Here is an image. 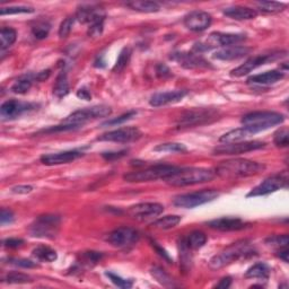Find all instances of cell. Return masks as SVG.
Listing matches in <instances>:
<instances>
[{
	"label": "cell",
	"instance_id": "14",
	"mask_svg": "<svg viewBox=\"0 0 289 289\" xmlns=\"http://www.w3.org/2000/svg\"><path fill=\"white\" fill-rule=\"evenodd\" d=\"M141 131L136 128V126H124V128H120L113 131H109L102 136H100L98 140L100 141H111V143H133L141 138Z\"/></svg>",
	"mask_w": 289,
	"mask_h": 289
},
{
	"label": "cell",
	"instance_id": "25",
	"mask_svg": "<svg viewBox=\"0 0 289 289\" xmlns=\"http://www.w3.org/2000/svg\"><path fill=\"white\" fill-rule=\"evenodd\" d=\"M285 77V74H283L281 70L278 72V70H271V72H267L265 74H259L248 77L247 83L252 85H259V86H265V85H271L276 84L277 82H280L281 79Z\"/></svg>",
	"mask_w": 289,
	"mask_h": 289
},
{
	"label": "cell",
	"instance_id": "49",
	"mask_svg": "<svg viewBox=\"0 0 289 289\" xmlns=\"http://www.w3.org/2000/svg\"><path fill=\"white\" fill-rule=\"evenodd\" d=\"M103 28H104V21L96 22L92 25H89L87 34L89 35L90 38H98L103 33Z\"/></svg>",
	"mask_w": 289,
	"mask_h": 289
},
{
	"label": "cell",
	"instance_id": "40",
	"mask_svg": "<svg viewBox=\"0 0 289 289\" xmlns=\"http://www.w3.org/2000/svg\"><path fill=\"white\" fill-rule=\"evenodd\" d=\"M50 24L48 22H38L32 27V33L35 39L43 40L49 35Z\"/></svg>",
	"mask_w": 289,
	"mask_h": 289
},
{
	"label": "cell",
	"instance_id": "26",
	"mask_svg": "<svg viewBox=\"0 0 289 289\" xmlns=\"http://www.w3.org/2000/svg\"><path fill=\"white\" fill-rule=\"evenodd\" d=\"M224 15H226L227 17L235 19V21H247V19L255 18L258 16V12L255 9L248 7L235 6L226 8L224 11Z\"/></svg>",
	"mask_w": 289,
	"mask_h": 289
},
{
	"label": "cell",
	"instance_id": "30",
	"mask_svg": "<svg viewBox=\"0 0 289 289\" xmlns=\"http://www.w3.org/2000/svg\"><path fill=\"white\" fill-rule=\"evenodd\" d=\"M150 273L153 276L157 282H159L162 286L167 287V288H173L176 287V282L173 278H172L169 273H167L163 268L160 267H153L150 269Z\"/></svg>",
	"mask_w": 289,
	"mask_h": 289
},
{
	"label": "cell",
	"instance_id": "34",
	"mask_svg": "<svg viewBox=\"0 0 289 289\" xmlns=\"http://www.w3.org/2000/svg\"><path fill=\"white\" fill-rule=\"evenodd\" d=\"M186 244L189 246L191 250H198L206 244L207 242V236L205 233H202L200 231H195L192 232L189 236L185 237Z\"/></svg>",
	"mask_w": 289,
	"mask_h": 289
},
{
	"label": "cell",
	"instance_id": "37",
	"mask_svg": "<svg viewBox=\"0 0 289 289\" xmlns=\"http://www.w3.org/2000/svg\"><path fill=\"white\" fill-rule=\"evenodd\" d=\"M155 151H160V153H185L187 150L183 144L179 143H167L162 144L155 147Z\"/></svg>",
	"mask_w": 289,
	"mask_h": 289
},
{
	"label": "cell",
	"instance_id": "16",
	"mask_svg": "<svg viewBox=\"0 0 289 289\" xmlns=\"http://www.w3.org/2000/svg\"><path fill=\"white\" fill-rule=\"evenodd\" d=\"M35 108L34 104L17 100L6 101L0 108V115L4 120H14Z\"/></svg>",
	"mask_w": 289,
	"mask_h": 289
},
{
	"label": "cell",
	"instance_id": "41",
	"mask_svg": "<svg viewBox=\"0 0 289 289\" xmlns=\"http://www.w3.org/2000/svg\"><path fill=\"white\" fill-rule=\"evenodd\" d=\"M5 280L8 283H27L32 281V278L25 275V273L14 271L7 273L6 277H5Z\"/></svg>",
	"mask_w": 289,
	"mask_h": 289
},
{
	"label": "cell",
	"instance_id": "21",
	"mask_svg": "<svg viewBox=\"0 0 289 289\" xmlns=\"http://www.w3.org/2000/svg\"><path fill=\"white\" fill-rule=\"evenodd\" d=\"M75 18L83 24L92 25L96 22L105 21V13L102 8L92 6V5H83L78 8Z\"/></svg>",
	"mask_w": 289,
	"mask_h": 289
},
{
	"label": "cell",
	"instance_id": "39",
	"mask_svg": "<svg viewBox=\"0 0 289 289\" xmlns=\"http://www.w3.org/2000/svg\"><path fill=\"white\" fill-rule=\"evenodd\" d=\"M32 87V79L31 78H22L12 86V92L15 94H26Z\"/></svg>",
	"mask_w": 289,
	"mask_h": 289
},
{
	"label": "cell",
	"instance_id": "32",
	"mask_svg": "<svg viewBox=\"0 0 289 289\" xmlns=\"http://www.w3.org/2000/svg\"><path fill=\"white\" fill-rule=\"evenodd\" d=\"M33 256H35L40 261L44 262H53L57 260V252L52 250L51 247L45 246V245H40L38 247H35L33 250Z\"/></svg>",
	"mask_w": 289,
	"mask_h": 289
},
{
	"label": "cell",
	"instance_id": "7",
	"mask_svg": "<svg viewBox=\"0 0 289 289\" xmlns=\"http://www.w3.org/2000/svg\"><path fill=\"white\" fill-rule=\"evenodd\" d=\"M61 219L57 215H42L29 226V234L33 237L54 238L57 236Z\"/></svg>",
	"mask_w": 289,
	"mask_h": 289
},
{
	"label": "cell",
	"instance_id": "42",
	"mask_svg": "<svg viewBox=\"0 0 289 289\" xmlns=\"http://www.w3.org/2000/svg\"><path fill=\"white\" fill-rule=\"evenodd\" d=\"M74 22H75V17L73 16H68L67 18L63 19V22L61 23L59 27V38L60 39H66L70 34L74 26Z\"/></svg>",
	"mask_w": 289,
	"mask_h": 289
},
{
	"label": "cell",
	"instance_id": "3",
	"mask_svg": "<svg viewBox=\"0 0 289 289\" xmlns=\"http://www.w3.org/2000/svg\"><path fill=\"white\" fill-rule=\"evenodd\" d=\"M254 253L255 251L253 250L247 241L236 242L234 244L226 247L224 251L212 256L209 261V267L212 270H218V269L231 265V263L240 260V259L254 255Z\"/></svg>",
	"mask_w": 289,
	"mask_h": 289
},
{
	"label": "cell",
	"instance_id": "1",
	"mask_svg": "<svg viewBox=\"0 0 289 289\" xmlns=\"http://www.w3.org/2000/svg\"><path fill=\"white\" fill-rule=\"evenodd\" d=\"M266 170V165L258 162L236 158L222 162L215 170L216 175L221 177H246L261 173Z\"/></svg>",
	"mask_w": 289,
	"mask_h": 289
},
{
	"label": "cell",
	"instance_id": "31",
	"mask_svg": "<svg viewBox=\"0 0 289 289\" xmlns=\"http://www.w3.org/2000/svg\"><path fill=\"white\" fill-rule=\"evenodd\" d=\"M69 93V83L67 78V74H66L65 70L60 72L58 75L57 80H55V84L53 86V94L57 96V98L61 99L65 98L66 95H68Z\"/></svg>",
	"mask_w": 289,
	"mask_h": 289
},
{
	"label": "cell",
	"instance_id": "24",
	"mask_svg": "<svg viewBox=\"0 0 289 289\" xmlns=\"http://www.w3.org/2000/svg\"><path fill=\"white\" fill-rule=\"evenodd\" d=\"M251 52V49L247 47H241V45H228V47L221 48L212 55L214 59L224 60V61H231V60H237L245 57Z\"/></svg>",
	"mask_w": 289,
	"mask_h": 289
},
{
	"label": "cell",
	"instance_id": "57",
	"mask_svg": "<svg viewBox=\"0 0 289 289\" xmlns=\"http://www.w3.org/2000/svg\"><path fill=\"white\" fill-rule=\"evenodd\" d=\"M231 285H232V278L231 277H226V278H222L221 280L217 283L216 288L226 289V288H230Z\"/></svg>",
	"mask_w": 289,
	"mask_h": 289
},
{
	"label": "cell",
	"instance_id": "13",
	"mask_svg": "<svg viewBox=\"0 0 289 289\" xmlns=\"http://www.w3.org/2000/svg\"><path fill=\"white\" fill-rule=\"evenodd\" d=\"M288 185V176L287 173L276 174L272 176H269L268 179L256 185L254 189L250 191V194H247V197H261L267 196L272 192H276L278 190L282 189V187H287Z\"/></svg>",
	"mask_w": 289,
	"mask_h": 289
},
{
	"label": "cell",
	"instance_id": "23",
	"mask_svg": "<svg viewBox=\"0 0 289 289\" xmlns=\"http://www.w3.org/2000/svg\"><path fill=\"white\" fill-rule=\"evenodd\" d=\"M186 94V90H170V92L156 93L150 98L149 104L154 106V108H158V106H163L171 103H177L183 100Z\"/></svg>",
	"mask_w": 289,
	"mask_h": 289
},
{
	"label": "cell",
	"instance_id": "59",
	"mask_svg": "<svg viewBox=\"0 0 289 289\" xmlns=\"http://www.w3.org/2000/svg\"><path fill=\"white\" fill-rule=\"evenodd\" d=\"M288 254H289V252L287 250V247H283V248H279V251L277 252V256L278 258H280L281 260H283V262H286L288 263Z\"/></svg>",
	"mask_w": 289,
	"mask_h": 289
},
{
	"label": "cell",
	"instance_id": "55",
	"mask_svg": "<svg viewBox=\"0 0 289 289\" xmlns=\"http://www.w3.org/2000/svg\"><path fill=\"white\" fill-rule=\"evenodd\" d=\"M151 245H153V247L156 250V252L158 253V254L164 259V260H166L169 263H173V260H172V258L169 255V253H167L164 248H162L159 245H157V243L155 242H151Z\"/></svg>",
	"mask_w": 289,
	"mask_h": 289
},
{
	"label": "cell",
	"instance_id": "6",
	"mask_svg": "<svg viewBox=\"0 0 289 289\" xmlns=\"http://www.w3.org/2000/svg\"><path fill=\"white\" fill-rule=\"evenodd\" d=\"M219 116V112L214 109H195L186 111L176 122L177 128H192V126L210 123Z\"/></svg>",
	"mask_w": 289,
	"mask_h": 289
},
{
	"label": "cell",
	"instance_id": "60",
	"mask_svg": "<svg viewBox=\"0 0 289 289\" xmlns=\"http://www.w3.org/2000/svg\"><path fill=\"white\" fill-rule=\"evenodd\" d=\"M50 74H51V72H50V70H44V72L39 73L38 76L35 78H37V80H39V82H43V80L49 78Z\"/></svg>",
	"mask_w": 289,
	"mask_h": 289
},
{
	"label": "cell",
	"instance_id": "9",
	"mask_svg": "<svg viewBox=\"0 0 289 289\" xmlns=\"http://www.w3.org/2000/svg\"><path fill=\"white\" fill-rule=\"evenodd\" d=\"M218 197H219V192L217 190L214 189L201 190L175 197L173 200V205L179 208L192 209V208L199 207L201 205L208 204V202L214 201Z\"/></svg>",
	"mask_w": 289,
	"mask_h": 289
},
{
	"label": "cell",
	"instance_id": "4",
	"mask_svg": "<svg viewBox=\"0 0 289 289\" xmlns=\"http://www.w3.org/2000/svg\"><path fill=\"white\" fill-rule=\"evenodd\" d=\"M283 121H285V116L280 113L271 112V111H258V112H252L243 116L242 124L256 135L261 131L270 129L271 126L282 123Z\"/></svg>",
	"mask_w": 289,
	"mask_h": 289
},
{
	"label": "cell",
	"instance_id": "17",
	"mask_svg": "<svg viewBox=\"0 0 289 289\" xmlns=\"http://www.w3.org/2000/svg\"><path fill=\"white\" fill-rule=\"evenodd\" d=\"M171 59L185 69L210 68V63L195 52H176L171 55Z\"/></svg>",
	"mask_w": 289,
	"mask_h": 289
},
{
	"label": "cell",
	"instance_id": "38",
	"mask_svg": "<svg viewBox=\"0 0 289 289\" xmlns=\"http://www.w3.org/2000/svg\"><path fill=\"white\" fill-rule=\"evenodd\" d=\"M130 58H131V49L130 48H123L122 51H121L119 54L118 60H116V63L113 68L114 72H116V70H118V72L123 70L126 67V65L129 63Z\"/></svg>",
	"mask_w": 289,
	"mask_h": 289
},
{
	"label": "cell",
	"instance_id": "44",
	"mask_svg": "<svg viewBox=\"0 0 289 289\" xmlns=\"http://www.w3.org/2000/svg\"><path fill=\"white\" fill-rule=\"evenodd\" d=\"M289 134L287 128L279 129L273 137V143L277 147H287L288 146Z\"/></svg>",
	"mask_w": 289,
	"mask_h": 289
},
{
	"label": "cell",
	"instance_id": "15",
	"mask_svg": "<svg viewBox=\"0 0 289 289\" xmlns=\"http://www.w3.org/2000/svg\"><path fill=\"white\" fill-rule=\"evenodd\" d=\"M164 211V206L157 202H143V204H138L135 206H131L126 214H128L131 218H134L136 220L144 221L150 218H155L159 216L162 212Z\"/></svg>",
	"mask_w": 289,
	"mask_h": 289
},
{
	"label": "cell",
	"instance_id": "53",
	"mask_svg": "<svg viewBox=\"0 0 289 289\" xmlns=\"http://www.w3.org/2000/svg\"><path fill=\"white\" fill-rule=\"evenodd\" d=\"M3 244L5 247H11V248H16L22 246L24 244V241L21 238H7L3 242Z\"/></svg>",
	"mask_w": 289,
	"mask_h": 289
},
{
	"label": "cell",
	"instance_id": "45",
	"mask_svg": "<svg viewBox=\"0 0 289 289\" xmlns=\"http://www.w3.org/2000/svg\"><path fill=\"white\" fill-rule=\"evenodd\" d=\"M34 13V9L32 7L26 6H16V7H7L0 9V15H14V14H31Z\"/></svg>",
	"mask_w": 289,
	"mask_h": 289
},
{
	"label": "cell",
	"instance_id": "48",
	"mask_svg": "<svg viewBox=\"0 0 289 289\" xmlns=\"http://www.w3.org/2000/svg\"><path fill=\"white\" fill-rule=\"evenodd\" d=\"M135 115H136V112H135V111H131V112H128V113H125V114H123V115H121V116H119V118L113 119V120H109V121H106V122H104L102 125H103V126H109V125L121 124V123L125 122V121L130 120L131 118H134Z\"/></svg>",
	"mask_w": 289,
	"mask_h": 289
},
{
	"label": "cell",
	"instance_id": "11",
	"mask_svg": "<svg viewBox=\"0 0 289 289\" xmlns=\"http://www.w3.org/2000/svg\"><path fill=\"white\" fill-rule=\"evenodd\" d=\"M139 233L134 230V228L123 226L111 232L108 237H106V241L114 247L124 248L136 244L139 241Z\"/></svg>",
	"mask_w": 289,
	"mask_h": 289
},
{
	"label": "cell",
	"instance_id": "22",
	"mask_svg": "<svg viewBox=\"0 0 289 289\" xmlns=\"http://www.w3.org/2000/svg\"><path fill=\"white\" fill-rule=\"evenodd\" d=\"M84 154L80 150H66L61 153H54V154H48L43 155L41 157V162L44 165L48 166H54V165H61L67 164L70 162H74L75 159L82 157Z\"/></svg>",
	"mask_w": 289,
	"mask_h": 289
},
{
	"label": "cell",
	"instance_id": "58",
	"mask_svg": "<svg viewBox=\"0 0 289 289\" xmlns=\"http://www.w3.org/2000/svg\"><path fill=\"white\" fill-rule=\"evenodd\" d=\"M77 98L82 99V100H85V101H89L90 99H92V95H90V93L88 92L87 89H86L85 87H83V88H80L77 92Z\"/></svg>",
	"mask_w": 289,
	"mask_h": 289
},
{
	"label": "cell",
	"instance_id": "28",
	"mask_svg": "<svg viewBox=\"0 0 289 289\" xmlns=\"http://www.w3.org/2000/svg\"><path fill=\"white\" fill-rule=\"evenodd\" d=\"M271 269L267 263L259 262L253 265L251 268L247 269L245 273V278L247 279H262V280H268L269 276H270Z\"/></svg>",
	"mask_w": 289,
	"mask_h": 289
},
{
	"label": "cell",
	"instance_id": "36",
	"mask_svg": "<svg viewBox=\"0 0 289 289\" xmlns=\"http://www.w3.org/2000/svg\"><path fill=\"white\" fill-rule=\"evenodd\" d=\"M256 6L262 13L275 14V13H280L282 11H285L287 5L282 4V3H275V2H261V3H258Z\"/></svg>",
	"mask_w": 289,
	"mask_h": 289
},
{
	"label": "cell",
	"instance_id": "46",
	"mask_svg": "<svg viewBox=\"0 0 289 289\" xmlns=\"http://www.w3.org/2000/svg\"><path fill=\"white\" fill-rule=\"evenodd\" d=\"M105 275H106V277L110 278V280L112 281L115 286H118L120 288L128 289V288L133 287V285H134L133 280H126V279H123L119 276H116L112 272H105Z\"/></svg>",
	"mask_w": 289,
	"mask_h": 289
},
{
	"label": "cell",
	"instance_id": "51",
	"mask_svg": "<svg viewBox=\"0 0 289 289\" xmlns=\"http://www.w3.org/2000/svg\"><path fill=\"white\" fill-rule=\"evenodd\" d=\"M13 221H14V214H13V212L9 209H6V208H3V209H2V215H0V222H2V225L3 226L9 225V224H12Z\"/></svg>",
	"mask_w": 289,
	"mask_h": 289
},
{
	"label": "cell",
	"instance_id": "47",
	"mask_svg": "<svg viewBox=\"0 0 289 289\" xmlns=\"http://www.w3.org/2000/svg\"><path fill=\"white\" fill-rule=\"evenodd\" d=\"M8 262L12 263V265H14V266H17V267H21V268H25V269H31V268L38 267L37 263L31 261V260H26V259L11 258V259H8Z\"/></svg>",
	"mask_w": 289,
	"mask_h": 289
},
{
	"label": "cell",
	"instance_id": "33",
	"mask_svg": "<svg viewBox=\"0 0 289 289\" xmlns=\"http://www.w3.org/2000/svg\"><path fill=\"white\" fill-rule=\"evenodd\" d=\"M182 218L177 215H169L159 218L153 222V226L156 228H159V230H171V228H174L181 222Z\"/></svg>",
	"mask_w": 289,
	"mask_h": 289
},
{
	"label": "cell",
	"instance_id": "29",
	"mask_svg": "<svg viewBox=\"0 0 289 289\" xmlns=\"http://www.w3.org/2000/svg\"><path fill=\"white\" fill-rule=\"evenodd\" d=\"M125 6L139 13H157L160 9L157 3L144 2V0H134V2L126 3Z\"/></svg>",
	"mask_w": 289,
	"mask_h": 289
},
{
	"label": "cell",
	"instance_id": "2",
	"mask_svg": "<svg viewBox=\"0 0 289 289\" xmlns=\"http://www.w3.org/2000/svg\"><path fill=\"white\" fill-rule=\"evenodd\" d=\"M215 170L187 167V169H179L174 174L166 177L165 181L172 186H187L210 182L215 179Z\"/></svg>",
	"mask_w": 289,
	"mask_h": 289
},
{
	"label": "cell",
	"instance_id": "19",
	"mask_svg": "<svg viewBox=\"0 0 289 289\" xmlns=\"http://www.w3.org/2000/svg\"><path fill=\"white\" fill-rule=\"evenodd\" d=\"M245 39V35L243 34H230V33H220V32H214L208 35V38L204 43L207 45L210 50L217 48V47H228V45H233L243 41Z\"/></svg>",
	"mask_w": 289,
	"mask_h": 289
},
{
	"label": "cell",
	"instance_id": "12",
	"mask_svg": "<svg viewBox=\"0 0 289 289\" xmlns=\"http://www.w3.org/2000/svg\"><path fill=\"white\" fill-rule=\"evenodd\" d=\"M266 143L263 141H240V143L224 144L216 147L212 150V155H240L244 153H250L253 150L265 148Z\"/></svg>",
	"mask_w": 289,
	"mask_h": 289
},
{
	"label": "cell",
	"instance_id": "56",
	"mask_svg": "<svg viewBox=\"0 0 289 289\" xmlns=\"http://www.w3.org/2000/svg\"><path fill=\"white\" fill-rule=\"evenodd\" d=\"M33 187L31 185H17L14 186L12 191L14 194H18V195H27L29 192H32Z\"/></svg>",
	"mask_w": 289,
	"mask_h": 289
},
{
	"label": "cell",
	"instance_id": "20",
	"mask_svg": "<svg viewBox=\"0 0 289 289\" xmlns=\"http://www.w3.org/2000/svg\"><path fill=\"white\" fill-rule=\"evenodd\" d=\"M207 225L212 228V230H217L221 232L241 231L248 226L246 221L242 220L241 218H235V217L217 218V219L208 221Z\"/></svg>",
	"mask_w": 289,
	"mask_h": 289
},
{
	"label": "cell",
	"instance_id": "10",
	"mask_svg": "<svg viewBox=\"0 0 289 289\" xmlns=\"http://www.w3.org/2000/svg\"><path fill=\"white\" fill-rule=\"evenodd\" d=\"M286 53H287L286 51H278V52L255 55V57H252L246 60V61L241 65L240 67L233 69L231 72V76L232 77H243V76L250 74L251 72H253V70L261 67L263 65L270 63L276 61L278 59H281L282 57H285Z\"/></svg>",
	"mask_w": 289,
	"mask_h": 289
},
{
	"label": "cell",
	"instance_id": "50",
	"mask_svg": "<svg viewBox=\"0 0 289 289\" xmlns=\"http://www.w3.org/2000/svg\"><path fill=\"white\" fill-rule=\"evenodd\" d=\"M103 258V254L100 252H94V251H90V252H85L83 254V259L86 263H88V265H95V263H98L101 259Z\"/></svg>",
	"mask_w": 289,
	"mask_h": 289
},
{
	"label": "cell",
	"instance_id": "54",
	"mask_svg": "<svg viewBox=\"0 0 289 289\" xmlns=\"http://www.w3.org/2000/svg\"><path fill=\"white\" fill-rule=\"evenodd\" d=\"M156 75L158 76V77H160V78L169 77V76H171V70L169 69V67H167V66L160 63V65H158L156 67Z\"/></svg>",
	"mask_w": 289,
	"mask_h": 289
},
{
	"label": "cell",
	"instance_id": "18",
	"mask_svg": "<svg viewBox=\"0 0 289 289\" xmlns=\"http://www.w3.org/2000/svg\"><path fill=\"white\" fill-rule=\"evenodd\" d=\"M211 15L204 11H194L185 15L184 25L186 28L194 32H202L210 26Z\"/></svg>",
	"mask_w": 289,
	"mask_h": 289
},
{
	"label": "cell",
	"instance_id": "52",
	"mask_svg": "<svg viewBox=\"0 0 289 289\" xmlns=\"http://www.w3.org/2000/svg\"><path fill=\"white\" fill-rule=\"evenodd\" d=\"M128 151L126 150H121V151H115V153H103L102 157L106 160H115L122 158L123 156L126 155Z\"/></svg>",
	"mask_w": 289,
	"mask_h": 289
},
{
	"label": "cell",
	"instance_id": "27",
	"mask_svg": "<svg viewBox=\"0 0 289 289\" xmlns=\"http://www.w3.org/2000/svg\"><path fill=\"white\" fill-rule=\"evenodd\" d=\"M253 135L254 134H253L250 129L245 128V126H242V128L232 130L230 133L222 135L219 138V141L224 144L240 143V141H244L245 139L250 138V137Z\"/></svg>",
	"mask_w": 289,
	"mask_h": 289
},
{
	"label": "cell",
	"instance_id": "35",
	"mask_svg": "<svg viewBox=\"0 0 289 289\" xmlns=\"http://www.w3.org/2000/svg\"><path fill=\"white\" fill-rule=\"evenodd\" d=\"M16 38L17 33L14 28L3 27L2 32H0V48H2V50L8 49L16 41Z\"/></svg>",
	"mask_w": 289,
	"mask_h": 289
},
{
	"label": "cell",
	"instance_id": "43",
	"mask_svg": "<svg viewBox=\"0 0 289 289\" xmlns=\"http://www.w3.org/2000/svg\"><path fill=\"white\" fill-rule=\"evenodd\" d=\"M288 242H289V238L288 235H276V236H271L267 238L266 243L268 245H271V246H275L278 248H283V247H287L288 246Z\"/></svg>",
	"mask_w": 289,
	"mask_h": 289
},
{
	"label": "cell",
	"instance_id": "8",
	"mask_svg": "<svg viewBox=\"0 0 289 289\" xmlns=\"http://www.w3.org/2000/svg\"><path fill=\"white\" fill-rule=\"evenodd\" d=\"M111 113H112V109H111L110 106L95 105V106H92V108L75 111L74 113L69 114L67 118L62 121V123L82 126L90 120L106 118V116L111 115Z\"/></svg>",
	"mask_w": 289,
	"mask_h": 289
},
{
	"label": "cell",
	"instance_id": "5",
	"mask_svg": "<svg viewBox=\"0 0 289 289\" xmlns=\"http://www.w3.org/2000/svg\"><path fill=\"white\" fill-rule=\"evenodd\" d=\"M180 167L166 164H158L150 166L148 169L131 172V173L125 174L123 179L130 183H141V182H150L156 180H165L166 177L174 174L176 171H179Z\"/></svg>",
	"mask_w": 289,
	"mask_h": 289
}]
</instances>
